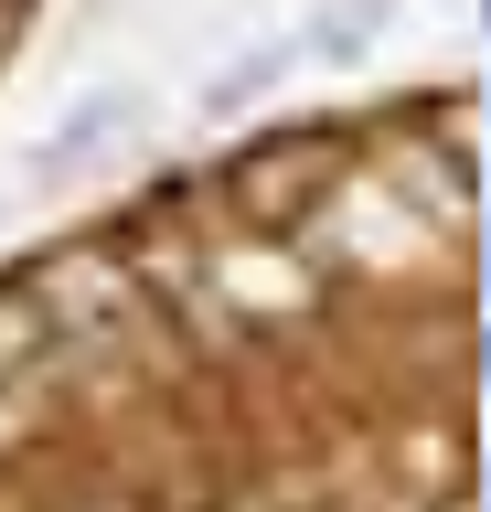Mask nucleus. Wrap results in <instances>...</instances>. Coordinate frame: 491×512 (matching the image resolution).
<instances>
[{"label": "nucleus", "mask_w": 491, "mask_h": 512, "mask_svg": "<svg viewBox=\"0 0 491 512\" xmlns=\"http://www.w3.org/2000/svg\"><path fill=\"white\" fill-rule=\"evenodd\" d=\"M54 363V310L43 299H22V288H0V384H22Z\"/></svg>", "instance_id": "obj_1"}]
</instances>
